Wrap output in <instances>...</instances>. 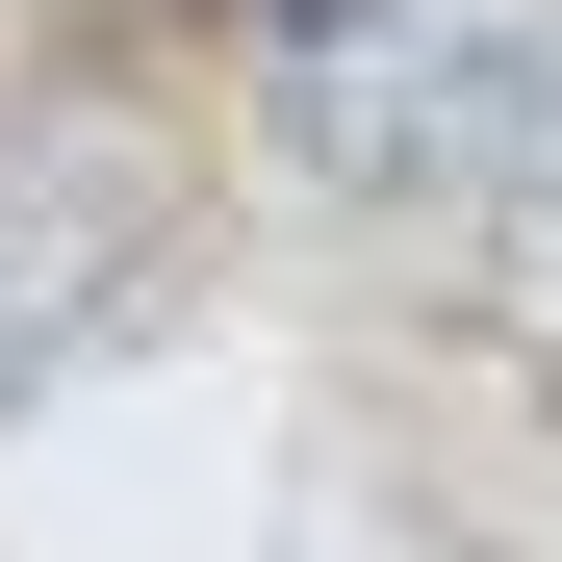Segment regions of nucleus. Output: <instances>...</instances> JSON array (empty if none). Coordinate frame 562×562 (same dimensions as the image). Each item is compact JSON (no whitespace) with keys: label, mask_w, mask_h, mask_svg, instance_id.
<instances>
[{"label":"nucleus","mask_w":562,"mask_h":562,"mask_svg":"<svg viewBox=\"0 0 562 562\" xmlns=\"http://www.w3.org/2000/svg\"><path fill=\"white\" fill-rule=\"evenodd\" d=\"M256 128L307 179H358V205H486L562 128V0H281Z\"/></svg>","instance_id":"f257e3e1"},{"label":"nucleus","mask_w":562,"mask_h":562,"mask_svg":"<svg viewBox=\"0 0 562 562\" xmlns=\"http://www.w3.org/2000/svg\"><path fill=\"white\" fill-rule=\"evenodd\" d=\"M154 256H179V154L128 103H26L0 128V409H26L52 358H103L154 307Z\"/></svg>","instance_id":"f03ea898"},{"label":"nucleus","mask_w":562,"mask_h":562,"mask_svg":"<svg viewBox=\"0 0 562 562\" xmlns=\"http://www.w3.org/2000/svg\"><path fill=\"white\" fill-rule=\"evenodd\" d=\"M460 307H486V358H512V384H562V128L486 179V205H460Z\"/></svg>","instance_id":"7ed1b4c3"}]
</instances>
